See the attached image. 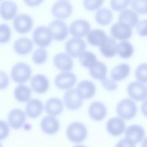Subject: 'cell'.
I'll use <instances>...</instances> for the list:
<instances>
[{
    "label": "cell",
    "instance_id": "1",
    "mask_svg": "<svg viewBox=\"0 0 147 147\" xmlns=\"http://www.w3.org/2000/svg\"><path fill=\"white\" fill-rule=\"evenodd\" d=\"M66 135L71 142L76 143L84 141L88 134L87 129L82 123L75 122L70 124L66 130Z\"/></svg>",
    "mask_w": 147,
    "mask_h": 147
},
{
    "label": "cell",
    "instance_id": "2",
    "mask_svg": "<svg viewBox=\"0 0 147 147\" xmlns=\"http://www.w3.org/2000/svg\"><path fill=\"white\" fill-rule=\"evenodd\" d=\"M137 106L135 102L129 98L121 101L117 104L116 111L118 115L125 120L133 118L137 112Z\"/></svg>",
    "mask_w": 147,
    "mask_h": 147
},
{
    "label": "cell",
    "instance_id": "3",
    "mask_svg": "<svg viewBox=\"0 0 147 147\" xmlns=\"http://www.w3.org/2000/svg\"><path fill=\"white\" fill-rule=\"evenodd\" d=\"M32 73L31 69L27 64L19 62L15 64L11 70V77L15 82L22 84L27 81Z\"/></svg>",
    "mask_w": 147,
    "mask_h": 147
},
{
    "label": "cell",
    "instance_id": "4",
    "mask_svg": "<svg viewBox=\"0 0 147 147\" xmlns=\"http://www.w3.org/2000/svg\"><path fill=\"white\" fill-rule=\"evenodd\" d=\"M53 36L49 28L47 26H40L36 28L33 33V38L35 43L38 45L45 47L51 42Z\"/></svg>",
    "mask_w": 147,
    "mask_h": 147
},
{
    "label": "cell",
    "instance_id": "5",
    "mask_svg": "<svg viewBox=\"0 0 147 147\" xmlns=\"http://www.w3.org/2000/svg\"><path fill=\"white\" fill-rule=\"evenodd\" d=\"M111 33L115 38L125 40L129 38L132 34L133 29L129 25L120 22L115 23L111 26Z\"/></svg>",
    "mask_w": 147,
    "mask_h": 147
},
{
    "label": "cell",
    "instance_id": "6",
    "mask_svg": "<svg viewBox=\"0 0 147 147\" xmlns=\"http://www.w3.org/2000/svg\"><path fill=\"white\" fill-rule=\"evenodd\" d=\"M86 44L82 39L74 37L68 40L65 44V49L67 53L71 56L77 57L84 51Z\"/></svg>",
    "mask_w": 147,
    "mask_h": 147
},
{
    "label": "cell",
    "instance_id": "7",
    "mask_svg": "<svg viewBox=\"0 0 147 147\" xmlns=\"http://www.w3.org/2000/svg\"><path fill=\"white\" fill-rule=\"evenodd\" d=\"M130 97L136 101H142L147 98V87L146 85L138 82L130 83L127 88Z\"/></svg>",
    "mask_w": 147,
    "mask_h": 147
},
{
    "label": "cell",
    "instance_id": "8",
    "mask_svg": "<svg viewBox=\"0 0 147 147\" xmlns=\"http://www.w3.org/2000/svg\"><path fill=\"white\" fill-rule=\"evenodd\" d=\"M49 28L55 40L61 41L65 39L68 34L66 24L62 20L55 19L49 24Z\"/></svg>",
    "mask_w": 147,
    "mask_h": 147
},
{
    "label": "cell",
    "instance_id": "9",
    "mask_svg": "<svg viewBox=\"0 0 147 147\" xmlns=\"http://www.w3.org/2000/svg\"><path fill=\"white\" fill-rule=\"evenodd\" d=\"M73 10L72 5L68 1H58L52 5L51 11L55 17L63 19L68 17L71 13Z\"/></svg>",
    "mask_w": 147,
    "mask_h": 147
},
{
    "label": "cell",
    "instance_id": "10",
    "mask_svg": "<svg viewBox=\"0 0 147 147\" xmlns=\"http://www.w3.org/2000/svg\"><path fill=\"white\" fill-rule=\"evenodd\" d=\"M83 99L80 96L76 89L72 88L65 93L63 101L66 107L69 109L76 110L82 106Z\"/></svg>",
    "mask_w": 147,
    "mask_h": 147
},
{
    "label": "cell",
    "instance_id": "11",
    "mask_svg": "<svg viewBox=\"0 0 147 147\" xmlns=\"http://www.w3.org/2000/svg\"><path fill=\"white\" fill-rule=\"evenodd\" d=\"M77 78L73 73L69 72H64L59 74L55 80V85L59 89H69L72 87L76 83Z\"/></svg>",
    "mask_w": 147,
    "mask_h": 147
},
{
    "label": "cell",
    "instance_id": "12",
    "mask_svg": "<svg viewBox=\"0 0 147 147\" xmlns=\"http://www.w3.org/2000/svg\"><path fill=\"white\" fill-rule=\"evenodd\" d=\"M33 20L31 17L26 14H20L14 18L13 25L18 32L24 33L29 31L33 25Z\"/></svg>",
    "mask_w": 147,
    "mask_h": 147
},
{
    "label": "cell",
    "instance_id": "13",
    "mask_svg": "<svg viewBox=\"0 0 147 147\" xmlns=\"http://www.w3.org/2000/svg\"><path fill=\"white\" fill-rule=\"evenodd\" d=\"M90 29V25L87 21L82 19L73 21L69 27L71 34L74 36L81 37L88 33Z\"/></svg>",
    "mask_w": 147,
    "mask_h": 147
},
{
    "label": "cell",
    "instance_id": "14",
    "mask_svg": "<svg viewBox=\"0 0 147 147\" xmlns=\"http://www.w3.org/2000/svg\"><path fill=\"white\" fill-rule=\"evenodd\" d=\"M53 62L56 67L63 71L71 70L73 66L72 58L65 53H60L56 55L53 58Z\"/></svg>",
    "mask_w": 147,
    "mask_h": 147
},
{
    "label": "cell",
    "instance_id": "15",
    "mask_svg": "<svg viewBox=\"0 0 147 147\" xmlns=\"http://www.w3.org/2000/svg\"><path fill=\"white\" fill-rule=\"evenodd\" d=\"M145 135L143 128L138 125H132L128 127L125 133V138L135 144L140 142L143 139Z\"/></svg>",
    "mask_w": 147,
    "mask_h": 147
},
{
    "label": "cell",
    "instance_id": "16",
    "mask_svg": "<svg viewBox=\"0 0 147 147\" xmlns=\"http://www.w3.org/2000/svg\"><path fill=\"white\" fill-rule=\"evenodd\" d=\"M26 120V115L24 112L20 109H13L8 115V121L9 124L14 129H18L21 128Z\"/></svg>",
    "mask_w": 147,
    "mask_h": 147
},
{
    "label": "cell",
    "instance_id": "17",
    "mask_svg": "<svg viewBox=\"0 0 147 147\" xmlns=\"http://www.w3.org/2000/svg\"><path fill=\"white\" fill-rule=\"evenodd\" d=\"M96 90L95 86L92 82L85 80L81 82L78 84L76 90L82 99H87L94 96Z\"/></svg>",
    "mask_w": 147,
    "mask_h": 147
},
{
    "label": "cell",
    "instance_id": "18",
    "mask_svg": "<svg viewBox=\"0 0 147 147\" xmlns=\"http://www.w3.org/2000/svg\"><path fill=\"white\" fill-rule=\"evenodd\" d=\"M41 128L45 133L51 135L57 132L59 128V123L58 120L54 117L47 116L42 120Z\"/></svg>",
    "mask_w": 147,
    "mask_h": 147
},
{
    "label": "cell",
    "instance_id": "19",
    "mask_svg": "<svg viewBox=\"0 0 147 147\" xmlns=\"http://www.w3.org/2000/svg\"><path fill=\"white\" fill-rule=\"evenodd\" d=\"M125 124L121 119L117 117H113L109 120L107 123L106 128L108 132L114 136L122 134L125 129Z\"/></svg>",
    "mask_w": 147,
    "mask_h": 147
},
{
    "label": "cell",
    "instance_id": "20",
    "mask_svg": "<svg viewBox=\"0 0 147 147\" xmlns=\"http://www.w3.org/2000/svg\"><path fill=\"white\" fill-rule=\"evenodd\" d=\"M88 112L92 119L98 121L102 120L106 117L107 110L105 106L102 103L95 101L90 106Z\"/></svg>",
    "mask_w": 147,
    "mask_h": 147
},
{
    "label": "cell",
    "instance_id": "21",
    "mask_svg": "<svg viewBox=\"0 0 147 147\" xmlns=\"http://www.w3.org/2000/svg\"><path fill=\"white\" fill-rule=\"evenodd\" d=\"M99 47L101 52L105 57H112L117 53V42L115 39L111 37L107 36Z\"/></svg>",
    "mask_w": 147,
    "mask_h": 147
},
{
    "label": "cell",
    "instance_id": "22",
    "mask_svg": "<svg viewBox=\"0 0 147 147\" xmlns=\"http://www.w3.org/2000/svg\"><path fill=\"white\" fill-rule=\"evenodd\" d=\"M49 82L47 78L42 74L34 76L31 80L32 89L37 93L42 94L46 92L49 87Z\"/></svg>",
    "mask_w": 147,
    "mask_h": 147
},
{
    "label": "cell",
    "instance_id": "23",
    "mask_svg": "<svg viewBox=\"0 0 147 147\" xmlns=\"http://www.w3.org/2000/svg\"><path fill=\"white\" fill-rule=\"evenodd\" d=\"M17 7L13 2L10 1H2L0 4V14L2 17L6 20H10L16 16Z\"/></svg>",
    "mask_w": 147,
    "mask_h": 147
},
{
    "label": "cell",
    "instance_id": "24",
    "mask_svg": "<svg viewBox=\"0 0 147 147\" xmlns=\"http://www.w3.org/2000/svg\"><path fill=\"white\" fill-rule=\"evenodd\" d=\"M43 106L41 102L37 99H32L27 103L26 108V113L29 117L35 118L41 113Z\"/></svg>",
    "mask_w": 147,
    "mask_h": 147
},
{
    "label": "cell",
    "instance_id": "25",
    "mask_svg": "<svg viewBox=\"0 0 147 147\" xmlns=\"http://www.w3.org/2000/svg\"><path fill=\"white\" fill-rule=\"evenodd\" d=\"M33 43L30 39L21 37L17 39L13 44L15 51L18 54L26 55L30 52L32 49Z\"/></svg>",
    "mask_w": 147,
    "mask_h": 147
},
{
    "label": "cell",
    "instance_id": "26",
    "mask_svg": "<svg viewBox=\"0 0 147 147\" xmlns=\"http://www.w3.org/2000/svg\"><path fill=\"white\" fill-rule=\"evenodd\" d=\"M45 109L48 114L52 116H57L62 112L63 109V104L59 98H51L46 102Z\"/></svg>",
    "mask_w": 147,
    "mask_h": 147
},
{
    "label": "cell",
    "instance_id": "27",
    "mask_svg": "<svg viewBox=\"0 0 147 147\" xmlns=\"http://www.w3.org/2000/svg\"><path fill=\"white\" fill-rule=\"evenodd\" d=\"M130 72V67L127 64L123 63L117 65L112 69L111 72L112 78L115 81H119L126 78Z\"/></svg>",
    "mask_w": 147,
    "mask_h": 147
},
{
    "label": "cell",
    "instance_id": "28",
    "mask_svg": "<svg viewBox=\"0 0 147 147\" xmlns=\"http://www.w3.org/2000/svg\"><path fill=\"white\" fill-rule=\"evenodd\" d=\"M119 22L128 24L131 26H135L138 22L139 18L137 14L130 9H126L119 14Z\"/></svg>",
    "mask_w": 147,
    "mask_h": 147
},
{
    "label": "cell",
    "instance_id": "29",
    "mask_svg": "<svg viewBox=\"0 0 147 147\" xmlns=\"http://www.w3.org/2000/svg\"><path fill=\"white\" fill-rule=\"evenodd\" d=\"M107 36L103 30L99 29L91 30L88 34L87 39L91 45L100 46L104 41Z\"/></svg>",
    "mask_w": 147,
    "mask_h": 147
},
{
    "label": "cell",
    "instance_id": "30",
    "mask_svg": "<svg viewBox=\"0 0 147 147\" xmlns=\"http://www.w3.org/2000/svg\"><path fill=\"white\" fill-rule=\"evenodd\" d=\"M107 72L106 65L102 62L98 61L89 69V73L91 76L94 79L101 80L106 77Z\"/></svg>",
    "mask_w": 147,
    "mask_h": 147
},
{
    "label": "cell",
    "instance_id": "31",
    "mask_svg": "<svg viewBox=\"0 0 147 147\" xmlns=\"http://www.w3.org/2000/svg\"><path fill=\"white\" fill-rule=\"evenodd\" d=\"M113 17L112 11L109 9L102 8L98 10L95 14V18L97 22L102 25L109 24Z\"/></svg>",
    "mask_w": 147,
    "mask_h": 147
},
{
    "label": "cell",
    "instance_id": "32",
    "mask_svg": "<svg viewBox=\"0 0 147 147\" xmlns=\"http://www.w3.org/2000/svg\"><path fill=\"white\" fill-rule=\"evenodd\" d=\"M16 99L21 102H25L28 100L31 95L30 89L27 86L21 85L15 88L14 91Z\"/></svg>",
    "mask_w": 147,
    "mask_h": 147
},
{
    "label": "cell",
    "instance_id": "33",
    "mask_svg": "<svg viewBox=\"0 0 147 147\" xmlns=\"http://www.w3.org/2000/svg\"><path fill=\"white\" fill-rule=\"evenodd\" d=\"M79 61L84 67L89 69L93 66L98 61L95 55L91 52L85 51L79 56Z\"/></svg>",
    "mask_w": 147,
    "mask_h": 147
},
{
    "label": "cell",
    "instance_id": "34",
    "mask_svg": "<svg viewBox=\"0 0 147 147\" xmlns=\"http://www.w3.org/2000/svg\"><path fill=\"white\" fill-rule=\"evenodd\" d=\"M134 52V48L130 43L123 41L117 45V53L121 57L127 59L130 57Z\"/></svg>",
    "mask_w": 147,
    "mask_h": 147
},
{
    "label": "cell",
    "instance_id": "35",
    "mask_svg": "<svg viewBox=\"0 0 147 147\" xmlns=\"http://www.w3.org/2000/svg\"><path fill=\"white\" fill-rule=\"evenodd\" d=\"M135 75L137 80L144 83H147V63H143L137 68Z\"/></svg>",
    "mask_w": 147,
    "mask_h": 147
},
{
    "label": "cell",
    "instance_id": "36",
    "mask_svg": "<svg viewBox=\"0 0 147 147\" xmlns=\"http://www.w3.org/2000/svg\"><path fill=\"white\" fill-rule=\"evenodd\" d=\"M47 53L44 49L38 48L33 52L32 59L35 63L41 64L45 62L47 59Z\"/></svg>",
    "mask_w": 147,
    "mask_h": 147
},
{
    "label": "cell",
    "instance_id": "37",
    "mask_svg": "<svg viewBox=\"0 0 147 147\" xmlns=\"http://www.w3.org/2000/svg\"><path fill=\"white\" fill-rule=\"evenodd\" d=\"M132 8L141 14L147 13V0H132L130 1Z\"/></svg>",
    "mask_w": 147,
    "mask_h": 147
},
{
    "label": "cell",
    "instance_id": "38",
    "mask_svg": "<svg viewBox=\"0 0 147 147\" xmlns=\"http://www.w3.org/2000/svg\"><path fill=\"white\" fill-rule=\"evenodd\" d=\"M11 34L9 27L7 24H2L0 26V41L1 43H5L9 40Z\"/></svg>",
    "mask_w": 147,
    "mask_h": 147
},
{
    "label": "cell",
    "instance_id": "39",
    "mask_svg": "<svg viewBox=\"0 0 147 147\" xmlns=\"http://www.w3.org/2000/svg\"><path fill=\"white\" fill-rule=\"evenodd\" d=\"M129 0L111 1V4L112 8L115 10L120 11L126 8L130 2Z\"/></svg>",
    "mask_w": 147,
    "mask_h": 147
},
{
    "label": "cell",
    "instance_id": "40",
    "mask_svg": "<svg viewBox=\"0 0 147 147\" xmlns=\"http://www.w3.org/2000/svg\"><path fill=\"white\" fill-rule=\"evenodd\" d=\"M104 0H86L84 1L85 7L88 9L93 10L99 7L103 3Z\"/></svg>",
    "mask_w": 147,
    "mask_h": 147
},
{
    "label": "cell",
    "instance_id": "41",
    "mask_svg": "<svg viewBox=\"0 0 147 147\" xmlns=\"http://www.w3.org/2000/svg\"><path fill=\"white\" fill-rule=\"evenodd\" d=\"M136 29L140 35L142 36H147V19L142 20L138 22Z\"/></svg>",
    "mask_w": 147,
    "mask_h": 147
},
{
    "label": "cell",
    "instance_id": "42",
    "mask_svg": "<svg viewBox=\"0 0 147 147\" xmlns=\"http://www.w3.org/2000/svg\"><path fill=\"white\" fill-rule=\"evenodd\" d=\"M101 81L104 87L109 91L114 90L117 88V85L114 81L106 77Z\"/></svg>",
    "mask_w": 147,
    "mask_h": 147
},
{
    "label": "cell",
    "instance_id": "43",
    "mask_svg": "<svg viewBox=\"0 0 147 147\" xmlns=\"http://www.w3.org/2000/svg\"><path fill=\"white\" fill-rule=\"evenodd\" d=\"M1 140H3L5 138L8 136L9 129L8 125L6 122L1 121Z\"/></svg>",
    "mask_w": 147,
    "mask_h": 147
},
{
    "label": "cell",
    "instance_id": "44",
    "mask_svg": "<svg viewBox=\"0 0 147 147\" xmlns=\"http://www.w3.org/2000/svg\"><path fill=\"white\" fill-rule=\"evenodd\" d=\"M135 144L125 138L119 141L115 147H136Z\"/></svg>",
    "mask_w": 147,
    "mask_h": 147
},
{
    "label": "cell",
    "instance_id": "45",
    "mask_svg": "<svg viewBox=\"0 0 147 147\" xmlns=\"http://www.w3.org/2000/svg\"><path fill=\"white\" fill-rule=\"evenodd\" d=\"M25 3L28 5L31 6H36L40 4L43 1L42 0L24 1Z\"/></svg>",
    "mask_w": 147,
    "mask_h": 147
},
{
    "label": "cell",
    "instance_id": "46",
    "mask_svg": "<svg viewBox=\"0 0 147 147\" xmlns=\"http://www.w3.org/2000/svg\"><path fill=\"white\" fill-rule=\"evenodd\" d=\"M141 109L143 114L147 117V99L143 102L141 105Z\"/></svg>",
    "mask_w": 147,
    "mask_h": 147
},
{
    "label": "cell",
    "instance_id": "47",
    "mask_svg": "<svg viewBox=\"0 0 147 147\" xmlns=\"http://www.w3.org/2000/svg\"><path fill=\"white\" fill-rule=\"evenodd\" d=\"M142 147H147V137L143 140L142 144Z\"/></svg>",
    "mask_w": 147,
    "mask_h": 147
},
{
    "label": "cell",
    "instance_id": "48",
    "mask_svg": "<svg viewBox=\"0 0 147 147\" xmlns=\"http://www.w3.org/2000/svg\"><path fill=\"white\" fill-rule=\"evenodd\" d=\"M73 147H86V146L82 145H78L74 146Z\"/></svg>",
    "mask_w": 147,
    "mask_h": 147
}]
</instances>
